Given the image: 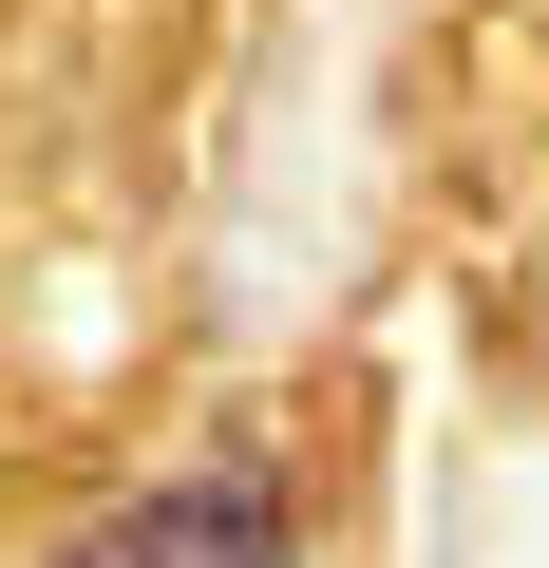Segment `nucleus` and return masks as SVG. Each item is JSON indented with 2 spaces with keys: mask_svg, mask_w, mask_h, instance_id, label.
<instances>
[{
  "mask_svg": "<svg viewBox=\"0 0 549 568\" xmlns=\"http://www.w3.org/2000/svg\"><path fill=\"white\" fill-rule=\"evenodd\" d=\"M58 568H304V530H285L265 474H152V493H114Z\"/></svg>",
  "mask_w": 549,
  "mask_h": 568,
  "instance_id": "f257e3e1",
  "label": "nucleus"
}]
</instances>
